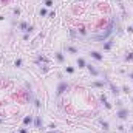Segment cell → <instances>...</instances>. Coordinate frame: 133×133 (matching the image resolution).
<instances>
[{
    "mask_svg": "<svg viewBox=\"0 0 133 133\" xmlns=\"http://www.w3.org/2000/svg\"><path fill=\"white\" fill-rule=\"evenodd\" d=\"M116 129H118V132H125V127L124 125H118Z\"/></svg>",
    "mask_w": 133,
    "mask_h": 133,
    "instance_id": "31",
    "label": "cell"
},
{
    "mask_svg": "<svg viewBox=\"0 0 133 133\" xmlns=\"http://www.w3.org/2000/svg\"><path fill=\"white\" fill-rule=\"evenodd\" d=\"M26 30H28V22L22 20V22L19 23V31H26Z\"/></svg>",
    "mask_w": 133,
    "mask_h": 133,
    "instance_id": "16",
    "label": "cell"
},
{
    "mask_svg": "<svg viewBox=\"0 0 133 133\" xmlns=\"http://www.w3.org/2000/svg\"><path fill=\"white\" fill-rule=\"evenodd\" d=\"M115 104H116L118 108H122V105H124V102H122L121 99H118V98H116V102H115Z\"/></svg>",
    "mask_w": 133,
    "mask_h": 133,
    "instance_id": "28",
    "label": "cell"
},
{
    "mask_svg": "<svg viewBox=\"0 0 133 133\" xmlns=\"http://www.w3.org/2000/svg\"><path fill=\"white\" fill-rule=\"evenodd\" d=\"M48 133H59V132H56V130H51V132H48Z\"/></svg>",
    "mask_w": 133,
    "mask_h": 133,
    "instance_id": "37",
    "label": "cell"
},
{
    "mask_svg": "<svg viewBox=\"0 0 133 133\" xmlns=\"http://www.w3.org/2000/svg\"><path fill=\"white\" fill-rule=\"evenodd\" d=\"M17 133H28V129H25V127H23V129H19Z\"/></svg>",
    "mask_w": 133,
    "mask_h": 133,
    "instance_id": "32",
    "label": "cell"
},
{
    "mask_svg": "<svg viewBox=\"0 0 133 133\" xmlns=\"http://www.w3.org/2000/svg\"><path fill=\"white\" fill-rule=\"evenodd\" d=\"M33 102H34V107H36V108H42V102H40V99L34 98V99H33Z\"/></svg>",
    "mask_w": 133,
    "mask_h": 133,
    "instance_id": "24",
    "label": "cell"
},
{
    "mask_svg": "<svg viewBox=\"0 0 133 133\" xmlns=\"http://www.w3.org/2000/svg\"><path fill=\"white\" fill-rule=\"evenodd\" d=\"M127 31H129V33L132 34V33H133V26H129V28H127Z\"/></svg>",
    "mask_w": 133,
    "mask_h": 133,
    "instance_id": "35",
    "label": "cell"
},
{
    "mask_svg": "<svg viewBox=\"0 0 133 133\" xmlns=\"http://www.w3.org/2000/svg\"><path fill=\"white\" fill-rule=\"evenodd\" d=\"M70 84L66 82V81H59V84H57V88H56V98H61L65 91L70 90Z\"/></svg>",
    "mask_w": 133,
    "mask_h": 133,
    "instance_id": "2",
    "label": "cell"
},
{
    "mask_svg": "<svg viewBox=\"0 0 133 133\" xmlns=\"http://www.w3.org/2000/svg\"><path fill=\"white\" fill-rule=\"evenodd\" d=\"M88 54H90V57L95 59L96 62H102V61H104V54H102L101 51H95V50H93V51H90Z\"/></svg>",
    "mask_w": 133,
    "mask_h": 133,
    "instance_id": "7",
    "label": "cell"
},
{
    "mask_svg": "<svg viewBox=\"0 0 133 133\" xmlns=\"http://www.w3.org/2000/svg\"><path fill=\"white\" fill-rule=\"evenodd\" d=\"M36 129H42V125H43V121H42V116L40 115H36L34 116V124H33Z\"/></svg>",
    "mask_w": 133,
    "mask_h": 133,
    "instance_id": "12",
    "label": "cell"
},
{
    "mask_svg": "<svg viewBox=\"0 0 133 133\" xmlns=\"http://www.w3.org/2000/svg\"><path fill=\"white\" fill-rule=\"evenodd\" d=\"M132 104H133V96H132Z\"/></svg>",
    "mask_w": 133,
    "mask_h": 133,
    "instance_id": "39",
    "label": "cell"
},
{
    "mask_svg": "<svg viewBox=\"0 0 133 133\" xmlns=\"http://www.w3.org/2000/svg\"><path fill=\"white\" fill-rule=\"evenodd\" d=\"M54 59L59 62V64H65V54H64V51H56L54 53Z\"/></svg>",
    "mask_w": 133,
    "mask_h": 133,
    "instance_id": "10",
    "label": "cell"
},
{
    "mask_svg": "<svg viewBox=\"0 0 133 133\" xmlns=\"http://www.w3.org/2000/svg\"><path fill=\"white\" fill-rule=\"evenodd\" d=\"M121 90H122L121 93H125V95H129V93L132 91V90H130V87H127V85H122V87H121Z\"/></svg>",
    "mask_w": 133,
    "mask_h": 133,
    "instance_id": "25",
    "label": "cell"
},
{
    "mask_svg": "<svg viewBox=\"0 0 133 133\" xmlns=\"http://www.w3.org/2000/svg\"><path fill=\"white\" fill-rule=\"evenodd\" d=\"M64 71H65L66 74H74V73H76V68L71 66V65H66L65 68H64Z\"/></svg>",
    "mask_w": 133,
    "mask_h": 133,
    "instance_id": "18",
    "label": "cell"
},
{
    "mask_svg": "<svg viewBox=\"0 0 133 133\" xmlns=\"http://www.w3.org/2000/svg\"><path fill=\"white\" fill-rule=\"evenodd\" d=\"M22 124H23V127L33 125V124H34V116H33V115H28V116H25V118L22 119Z\"/></svg>",
    "mask_w": 133,
    "mask_h": 133,
    "instance_id": "9",
    "label": "cell"
},
{
    "mask_svg": "<svg viewBox=\"0 0 133 133\" xmlns=\"http://www.w3.org/2000/svg\"><path fill=\"white\" fill-rule=\"evenodd\" d=\"M129 79H132V81H133V71H132V73H129Z\"/></svg>",
    "mask_w": 133,
    "mask_h": 133,
    "instance_id": "36",
    "label": "cell"
},
{
    "mask_svg": "<svg viewBox=\"0 0 133 133\" xmlns=\"http://www.w3.org/2000/svg\"><path fill=\"white\" fill-rule=\"evenodd\" d=\"M129 130H130V132H132V133H133V125H132V127H130V129H129Z\"/></svg>",
    "mask_w": 133,
    "mask_h": 133,
    "instance_id": "38",
    "label": "cell"
},
{
    "mask_svg": "<svg viewBox=\"0 0 133 133\" xmlns=\"http://www.w3.org/2000/svg\"><path fill=\"white\" fill-rule=\"evenodd\" d=\"M124 61H125V62H132L133 61V51H127V53L124 54Z\"/></svg>",
    "mask_w": 133,
    "mask_h": 133,
    "instance_id": "17",
    "label": "cell"
},
{
    "mask_svg": "<svg viewBox=\"0 0 133 133\" xmlns=\"http://www.w3.org/2000/svg\"><path fill=\"white\" fill-rule=\"evenodd\" d=\"M30 36H31V34H23V40H28V39H30Z\"/></svg>",
    "mask_w": 133,
    "mask_h": 133,
    "instance_id": "34",
    "label": "cell"
},
{
    "mask_svg": "<svg viewBox=\"0 0 133 133\" xmlns=\"http://www.w3.org/2000/svg\"><path fill=\"white\" fill-rule=\"evenodd\" d=\"M76 65L79 66V68H87V61H85L84 57H77V61H76Z\"/></svg>",
    "mask_w": 133,
    "mask_h": 133,
    "instance_id": "14",
    "label": "cell"
},
{
    "mask_svg": "<svg viewBox=\"0 0 133 133\" xmlns=\"http://www.w3.org/2000/svg\"><path fill=\"white\" fill-rule=\"evenodd\" d=\"M90 87H91V88H105V87H107V81H105V79L93 81V82L90 84Z\"/></svg>",
    "mask_w": 133,
    "mask_h": 133,
    "instance_id": "6",
    "label": "cell"
},
{
    "mask_svg": "<svg viewBox=\"0 0 133 133\" xmlns=\"http://www.w3.org/2000/svg\"><path fill=\"white\" fill-rule=\"evenodd\" d=\"M43 5H45V8H51V6L54 5V2H53V0H45Z\"/></svg>",
    "mask_w": 133,
    "mask_h": 133,
    "instance_id": "26",
    "label": "cell"
},
{
    "mask_svg": "<svg viewBox=\"0 0 133 133\" xmlns=\"http://www.w3.org/2000/svg\"><path fill=\"white\" fill-rule=\"evenodd\" d=\"M113 45H115V40L110 37V39H107L105 42H102V45H101V48H102V51H110L111 48H113Z\"/></svg>",
    "mask_w": 133,
    "mask_h": 133,
    "instance_id": "5",
    "label": "cell"
},
{
    "mask_svg": "<svg viewBox=\"0 0 133 133\" xmlns=\"http://www.w3.org/2000/svg\"><path fill=\"white\" fill-rule=\"evenodd\" d=\"M54 16H56V12H54V11H50V12H48V17H54Z\"/></svg>",
    "mask_w": 133,
    "mask_h": 133,
    "instance_id": "33",
    "label": "cell"
},
{
    "mask_svg": "<svg viewBox=\"0 0 133 133\" xmlns=\"http://www.w3.org/2000/svg\"><path fill=\"white\" fill-rule=\"evenodd\" d=\"M39 16H40V17H45V16H48V9H46L45 6H43V8H40V9H39Z\"/></svg>",
    "mask_w": 133,
    "mask_h": 133,
    "instance_id": "20",
    "label": "cell"
},
{
    "mask_svg": "<svg viewBox=\"0 0 133 133\" xmlns=\"http://www.w3.org/2000/svg\"><path fill=\"white\" fill-rule=\"evenodd\" d=\"M129 116H130V110L129 108H119L118 111H116V118L118 119H121V121H125V119H129Z\"/></svg>",
    "mask_w": 133,
    "mask_h": 133,
    "instance_id": "4",
    "label": "cell"
},
{
    "mask_svg": "<svg viewBox=\"0 0 133 133\" xmlns=\"http://www.w3.org/2000/svg\"><path fill=\"white\" fill-rule=\"evenodd\" d=\"M11 133H14V132H11Z\"/></svg>",
    "mask_w": 133,
    "mask_h": 133,
    "instance_id": "41",
    "label": "cell"
},
{
    "mask_svg": "<svg viewBox=\"0 0 133 133\" xmlns=\"http://www.w3.org/2000/svg\"><path fill=\"white\" fill-rule=\"evenodd\" d=\"M98 122L101 124V127H102L104 130H108V129H110V124H108V122H107L105 119H102V118H99V119H98Z\"/></svg>",
    "mask_w": 133,
    "mask_h": 133,
    "instance_id": "15",
    "label": "cell"
},
{
    "mask_svg": "<svg viewBox=\"0 0 133 133\" xmlns=\"http://www.w3.org/2000/svg\"><path fill=\"white\" fill-rule=\"evenodd\" d=\"M121 133H125V132H121Z\"/></svg>",
    "mask_w": 133,
    "mask_h": 133,
    "instance_id": "40",
    "label": "cell"
},
{
    "mask_svg": "<svg viewBox=\"0 0 133 133\" xmlns=\"http://www.w3.org/2000/svg\"><path fill=\"white\" fill-rule=\"evenodd\" d=\"M22 65H23V61H22L20 57H17V59L14 61V66H17V68H22Z\"/></svg>",
    "mask_w": 133,
    "mask_h": 133,
    "instance_id": "22",
    "label": "cell"
},
{
    "mask_svg": "<svg viewBox=\"0 0 133 133\" xmlns=\"http://www.w3.org/2000/svg\"><path fill=\"white\" fill-rule=\"evenodd\" d=\"M99 101L102 102V104H104V102H107V96H105V95H101V96H99Z\"/></svg>",
    "mask_w": 133,
    "mask_h": 133,
    "instance_id": "30",
    "label": "cell"
},
{
    "mask_svg": "<svg viewBox=\"0 0 133 133\" xmlns=\"http://www.w3.org/2000/svg\"><path fill=\"white\" fill-rule=\"evenodd\" d=\"M115 25H116V17H113L111 19V22L108 23V26L105 28V31L102 34H99V36H95L93 39L95 40H99V42H105L107 39H110V36L113 34V31H115Z\"/></svg>",
    "mask_w": 133,
    "mask_h": 133,
    "instance_id": "1",
    "label": "cell"
},
{
    "mask_svg": "<svg viewBox=\"0 0 133 133\" xmlns=\"http://www.w3.org/2000/svg\"><path fill=\"white\" fill-rule=\"evenodd\" d=\"M64 51L68 53V54H77L79 53V50L76 46H73V45H64Z\"/></svg>",
    "mask_w": 133,
    "mask_h": 133,
    "instance_id": "11",
    "label": "cell"
},
{
    "mask_svg": "<svg viewBox=\"0 0 133 133\" xmlns=\"http://www.w3.org/2000/svg\"><path fill=\"white\" fill-rule=\"evenodd\" d=\"M104 107H105L107 110H111V108H113V105H111V104H110L108 101H107V102H104Z\"/></svg>",
    "mask_w": 133,
    "mask_h": 133,
    "instance_id": "29",
    "label": "cell"
},
{
    "mask_svg": "<svg viewBox=\"0 0 133 133\" xmlns=\"http://www.w3.org/2000/svg\"><path fill=\"white\" fill-rule=\"evenodd\" d=\"M40 62H43V64H48L50 61H48V57H45V56H42V54H37V57H36V64L39 65Z\"/></svg>",
    "mask_w": 133,
    "mask_h": 133,
    "instance_id": "13",
    "label": "cell"
},
{
    "mask_svg": "<svg viewBox=\"0 0 133 133\" xmlns=\"http://www.w3.org/2000/svg\"><path fill=\"white\" fill-rule=\"evenodd\" d=\"M87 70H88V73H90L93 77H98V76L101 74L99 70H98V68H96L95 65H91V64H87Z\"/></svg>",
    "mask_w": 133,
    "mask_h": 133,
    "instance_id": "8",
    "label": "cell"
},
{
    "mask_svg": "<svg viewBox=\"0 0 133 133\" xmlns=\"http://www.w3.org/2000/svg\"><path fill=\"white\" fill-rule=\"evenodd\" d=\"M34 30H36V26H34V25H28V30H26L25 33H26V34H33Z\"/></svg>",
    "mask_w": 133,
    "mask_h": 133,
    "instance_id": "27",
    "label": "cell"
},
{
    "mask_svg": "<svg viewBox=\"0 0 133 133\" xmlns=\"http://www.w3.org/2000/svg\"><path fill=\"white\" fill-rule=\"evenodd\" d=\"M39 68H40V71H42V74H46V73L50 71V68H48V64H43V65L40 64V65H39Z\"/></svg>",
    "mask_w": 133,
    "mask_h": 133,
    "instance_id": "19",
    "label": "cell"
},
{
    "mask_svg": "<svg viewBox=\"0 0 133 133\" xmlns=\"http://www.w3.org/2000/svg\"><path fill=\"white\" fill-rule=\"evenodd\" d=\"M76 31H77V34H81V36H84V37L87 36V30H85V26H79Z\"/></svg>",
    "mask_w": 133,
    "mask_h": 133,
    "instance_id": "21",
    "label": "cell"
},
{
    "mask_svg": "<svg viewBox=\"0 0 133 133\" xmlns=\"http://www.w3.org/2000/svg\"><path fill=\"white\" fill-rule=\"evenodd\" d=\"M12 14H14V16H16V17H19V16H20V14H22V9H20V8H19V6H16V8H14V9H12Z\"/></svg>",
    "mask_w": 133,
    "mask_h": 133,
    "instance_id": "23",
    "label": "cell"
},
{
    "mask_svg": "<svg viewBox=\"0 0 133 133\" xmlns=\"http://www.w3.org/2000/svg\"><path fill=\"white\" fill-rule=\"evenodd\" d=\"M104 79L107 81V85H108V88H110V91H111V95H113L115 98H118V96L121 95V88H119L118 85H115V84H113V82H111V81L108 79V76H107V74H104Z\"/></svg>",
    "mask_w": 133,
    "mask_h": 133,
    "instance_id": "3",
    "label": "cell"
}]
</instances>
